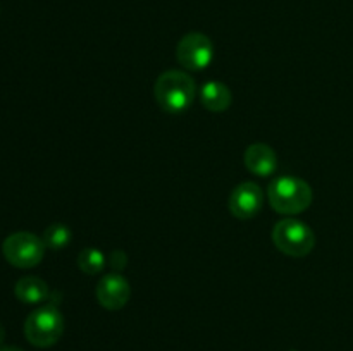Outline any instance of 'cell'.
Returning <instances> with one entry per match:
<instances>
[{"mask_svg":"<svg viewBox=\"0 0 353 351\" xmlns=\"http://www.w3.org/2000/svg\"><path fill=\"white\" fill-rule=\"evenodd\" d=\"M195 81L183 71H165L155 81V100L162 110L181 114L190 109L195 98Z\"/></svg>","mask_w":353,"mask_h":351,"instance_id":"6da1fadb","label":"cell"},{"mask_svg":"<svg viewBox=\"0 0 353 351\" xmlns=\"http://www.w3.org/2000/svg\"><path fill=\"white\" fill-rule=\"evenodd\" d=\"M312 188L303 179L293 176L278 178L269 186V203L283 215H296L305 212L312 203Z\"/></svg>","mask_w":353,"mask_h":351,"instance_id":"7a4b0ae2","label":"cell"},{"mask_svg":"<svg viewBox=\"0 0 353 351\" xmlns=\"http://www.w3.org/2000/svg\"><path fill=\"white\" fill-rule=\"evenodd\" d=\"M64 334V317L55 306H41L28 315L24 336L37 348H50Z\"/></svg>","mask_w":353,"mask_h":351,"instance_id":"3957f363","label":"cell"},{"mask_svg":"<svg viewBox=\"0 0 353 351\" xmlns=\"http://www.w3.org/2000/svg\"><path fill=\"white\" fill-rule=\"evenodd\" d=\"M272 241L281 253L302 258L307 257L316 246V234L302 220L283 219L272 229Z\"/></svg>","mask_w":353,"mask_h":351,"instance_id":"277c9868","label":"cell"},{"mask_svg":"<svg viewBox=\"0 0 353 351\" xmlns=\"http://www.w3.org/2000/svg\"><path fill=\"white\" fill-rule=\"evenodd\" d=\"M2 253L10 265L17 268L37 267L45 253L43 240L37 234L19 231L6 237L2 244Z\"/></svg>","mask_w":353,"mask_h":351,"instance_id":"5b68a950","label":"cell"},{"mask_svg":"<svg viewBox=\"0 0 353 351\" xmlns=\"http://www.w3.org/2000/svg\"><path fill=\"white\" fill-rule=\"evenodd\" d=\"M176 58L179 64L190 71H202L210 65L214 58V45L203 33L185 34L176 47Z\"/></svg>","mask_w":353,"mask_h":351,"instance_id":"8992f818","label":"cell"},{"mask_svg":"<svg viewBox=\"0 0 353 351\" xmlns=\"http://www.w3.org/2000/svg\"><path fill=\"white\" fill-rule=\"evenodd\" d=\"M95 296L97 301L103 308L110 310V312H116V310H121L123 306H126V303L130 301V282L126 281V277L117 274V272L103 275L99 281V284H97Z\"/></svg>","mask_w":353,"mask_h":351,"instance_id":"52a82bcc","label":"cell"},{"mask_svg":"<svg viewBox=\"0 0 353 351\" xmlns=\"http://www.w3.org/2000/svg\"><path fill=\"white\" fill-rule=\"evenodd\" d=\"M262 196L261 188H259L255 182L247 181L238 184L236 188L231 191L230 195V212L233 213L236 219H252V217L257 215L262 210Z\"/></svg>","mask_w":353,"mask_h":351,"instance_id":"ba28073f","label":"cell"},{"mask_svg":"<svg viewBox=\"0 0 353 351\" xmlns=\"http://www.w3.org/2000/svg\"><path fill=\"white\" fill-rule=\"evenodd\" d=\"M245 165L255 176L268 178L278 167V157L274 150L265 143H254L245 150Z\"/></svg>","mask_w":353,"mask_h":351,"instance_id":"9c48e42d","label":"cell"},{"mask_svg":"<svg viewBox=\"0 0 353 351\" xmlns=\"http://www.w3.org/2000/svg\"><path fill=\"white\" fill-rule=\"evenodd\" d=\"M200 100L210 112H224L233 102L231 89L221 81H209L200 89Z\"/></svg>","mask_w":353,"mask_h":351,"instance_id":"30bf717a","label":"cell"},{"mask_svg":"<svg viewBox=\"0 0 353 351\" xmlns=\"http://www.w3.org/2000/svg\"><path fill=\"white\" fill-rule=\"evenodd\" d=\"M14 292H16L19 301L30 303V305L45 301L48 298V295H50L47 282L40 277H34V275H28V277L19 279L16 282Z\"/></svg>","mask_w":353,"mask_h":351,"instance_id":"8fae6325","label":"cell"},{"mask_svg":"<svg viewBox=\"0 0 353 351\" xmlns=\"http://www.w3.org/2000/svg\"><path fill=\"white\" fill-rule=\"evenodd\" d=\"M41 240H43L45 246L52 248V250H61L71 243V229L64 224H52L45 229Z\"/></svg>","mask_w":353,"mask_h":351,"instance_id":"7c38bea8","label":"cell"},{"mask_svg":"<svg viewBox=\"0 0 353 351\" xmlns=\"http://www.w3.org/2000/svg\"><path fill=\"white\" fill-rule=\"evenodd\" d=\"M78 265L85 274H99L105 267V257L95 248H85L78 257Z\"/></svg>","mask_w":353,"mask_h":351,"instance_id":"4fadbf2b","label":"cell"},{"mask_svg":"<svg viewBox=\"0 0 353 351\" xmlns=\"http://www.w3.org/2000/svg\"><path fill=\"white\" fill-rule=\"evenodd\" d=\"M110 265H112V268H116V270L124 268V265H126V255H124L123 251H114V253L110 255Z\"/></svg>","mask_w":353,"mask_h":351,"instance_id":"5bb4252c","label":"cell"},{"mask_svg":"<svg viewBox=\"0 0 353 351\" xmlns=\"http://www.w3.org/2000/svg\"><path fill=\"white\" fill-rule=\"evenodd\" d=\"M0 351H23V350H19V348L16 346H2L0 348Z\"/></svg>","mask_w":353,"mask_h":351,"instance_id":"9a60e30c","label":"cell"},{"mask_svg":"<svg viewBox=\"0 0 353 351\" xmlns=\"http://www.w3.org/2000/svg\"><path fill=\"white\" fill-rule=\"evenodd\" d=\"M3 337H6V330H3V327H2V323H0V344H2V341H3Z\"/></svg>","mask_w":353,"mask_h":351,"instance_id":"2e32d148","label":"cell"}]
</instances>
